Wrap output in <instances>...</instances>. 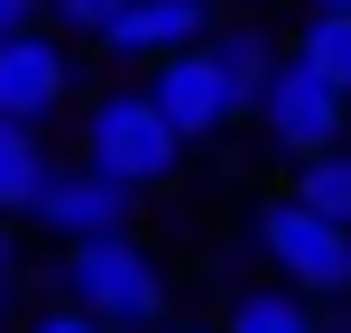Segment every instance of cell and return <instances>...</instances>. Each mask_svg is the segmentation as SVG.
<instances>
[{"label":"cell","instance_id":"5b68a950","mask_svg":"<svg viewBox=\"0 0 351 333\" xmlns=\"http://www.w3.org/2000/svg\"><path fill=\"white\" fill-rule=\"evenodd\" d=\"M130 84H139V93H148V111L176 130V148H213V139H231V130H241V111H250V93L231 84V74L213 65L204 47L158 56V65H139Z\"/></svg>","mask_w":351,"mask_h":333},{"label":"cell","instance_id":"ba28073f","mask_svg":"<svg viewBox=\"0 0 351 333\" xmlns=\"http://www.w3.org/2000/svg\"><path fill=\"white\" fill-rule=\"evenodd\" d=\"M222 19H231V0H121V19L93 37V56L102 65H158V56L204 47Z\"/></svg>","mask_w":351,"mask_h":333},{"label":"cell","instance_id":"e0dca14e","mask_svg":"<svg viewBox=\"0 0 351 333\" xmlns=\"http://www.w3.org/2000/svg\"><path fill=\"white\" fill-rule=\"evenodd\" d=\"M19 28H47V0H0V37H19Z\"/></svg>","mask_w":351,"mask_h":333},{"label":"cell","instance_id":"d6986e66","mask_svg":"<svg viewBox=\"0 0 351 333\" xmlns=\"http://www.w3.org/2000/svg\"><path fill=\"white\" fill-rule=\"evenodd\" d=\"M305 10H351V0H305Z\"/></svg>","mask_w":351,"mask_h":333},{"label":"cell","instance_id":"277c9868","mask_svg":"<svg viewBox=\"0 0 351 333\" xmlns=\"http://www.w3.org/2000/svg\"><path fill=\"white\" fill-rule=\"evenodd\" d=\"M241 130H250V139H259V148H268V158H278L287 176H296L305 158H324V148H342V139H351V102H342L333 84H324V74H305L296 56L278 47V65L250 84Z\"/></svg>","mask_w":351,"mask_h":333},{"label":"cell","instance_id":"52a82bcc","mask_svg":"<svg viewBox=\"0 0 351 333\" xmlns=\"http://www.w3.org/2000/svg\"><path fill=\"white\" fill-rule=\"evenodd\" d=\"M139 194L130 185H111V176H93V167H56L47 185H37V204H28V222L19 231H47L56 250H74V241H121V231H139Z\"/></svg>","mask_w":351,"mask_h":333},{"label":"cell","instance_id":"4fadbf2b","mask_svg":"<svg viewBox=\"0 0 351 333\" xmlns=\"http://www.w3.org/2000/svg\"><path fill=\"white\" fill-rule=\"evenodd\" d=\"M287 194H296L305 213H324V222H342V231H351V139H342V148H324V158H305L296 176H287Z\"/></svg>","mask_w":351,"mask_h":333},{"label":"cell","instance_id":"8992f818","mask_svg":"<svg viewBox=\"0 0 351 333\" xmlns=\"http://www.w3.org/2000/svg\"><path fill=\"white\" fill-rule=\"evenodd\" d=\"M84 65H93V56L65 47L56 28H19V37H0V121H10V130H56V121L93 93Z\"/></svg>","mask_w":351,"mask_h":333},{"label":"cell","instance_id":"30bf717a","mask_svg":"<svg viewBox=\"0 0 351 333\" xmlns=\"http://www.w3.org/2000/svg\"><path fill=\"white\" fill-rule=\"evenodd\" d=\"M56 167H65V158H56L47 130H10V121H0V222H28L37 185H47Z\"/></svg>","mask_w":351,"mask_h":333},{"label":"cell","instance_id":"5bb4252c","mask_svg":"<svg viewBox=\"0 0 351 333\" xmlns=\"http://www.w3.org/2000/svg\"><path fill=\"white\" fill-rule=\"evenodd\" d=\"M28 315V231L0 222V333Z\"/></svg>","mask_w":351,"mask_h":333},{"label":"cell","instance_id":"7a4b0ae2","mask_svg":"<svg viewBox=\"0 0 351 333\" xmlns=\"http://www.w3.org/2000/svg\"><path fill=\"white\" fill-rule=\"evenodd\" d=\"M74 167L111 176V185H130V194L148 204V194L185 185L194 148H176V130L148 111V93L121 74V84H93L84 102H74Z\"/></svg>","mask_w":351,"mask_h":333},{"label":"cell","instance_id":"2e32d148","mask_svg":"<svg viewBox=\"0 0 351 333\" xmlns=\"http://www.w3.org/2000/svg\"><path fill=\"white\" fill-rule=\"evenodd\" d=\"M10 333H102V324H84V315H74V306H56V297H37V306H28V315H19Z\"/></svg>","mask_w":351,"mask_h":333},{"label":"cell","instance_id":"7c38bea8","mask_svg":"<svg viewBox=\"0 0 351 333\" xmlns=\"http://www.w3.org/2000/svg\"><path fill=\"white\" fill-rule=\"evenodd\" d=\"M287 56H296L305 74H324V84L351 102V10H305V28L287 37Z\"/></svg>","mask_w":351,"mask_h":333},{"label":"cell","instance_id":"9c48e42d","mask_svg":"<svg viewBox=\"0 0 351 333\" xmlns=\"http://www.w3.org/2000/svg\"><path fill=\"white\" fill-rule=\"evenodd\" d=\"M213 333H351V315H342V306L296 297V287L241 278V287L222 297V315H213Z\"/></svg>","mask_w":351,"mask_h":333},{"label":"cell","instance_id":"3957f363","mask_svg":"<svg viewBox=\"0 0 351 333\" xmlns=\"http://www.w3.org/2000/svg\"><path fill=\"white\" fill-rule=\"evenodd\" d=\"M241 260L259 268L268 287H296L315 306H351V250H342V222L305 213L287 185L250 194L241 204Z\"/></svg>","mask_w":351,"mask_h":333},{"label":"cell","instance_id":"ffe728a7","mask_svg":"<svg viewBox=\"0 0 351 333\" xmlns=\"http://www.w3.org/2000/svg\"><path fill=\"white\" fill-rule=\"evenodd\" d=\"M342 250H351V231H342Z\"/></svg>","mask_w":351,"mask_h":333},{"label":"cell","instance_id":"6da1fadb","mask_svg":"<svg viewBox=\"0 0 351 333\" xmlns=\"http://www.w3.org/2000/svg\"><path fill=\"white\" fill-rule=\"evenodd\" d=\"M56 306H74V315L102 324V333H139V324L176 315V260L148 231L74 241V250H56Z\"/></svg>","mask_w":351,"mask_h":333},{"label":"cell","instance_id":"9a60e30c","mask_svg":"<svg viewBox=\"0 0 351 333\" xmlns=\"http://www.w3.org/2000/svg\"><path fill=\"white\" fill-rule=\"evenodd\" d=\"M111 19H121V0H47V28L65 37V47H93Z\"/></svg>","mask_w":351,"mask_h":333},{"label":"cell","instance_id":"ac0fdd59","mask_svg":"<svg viewBox=\"0 0 351 333\" xmlns=\"http://www.w3.org/2000/svg\"><path fill=\"white\" fill-rule=\"evenodd\" d=\"M139 333H213V324H194V315H158V324H139Z\"/></svg>","mask_w":351,"mask_h":333},{"label":"cell","instance_id":"8fae6325","mask_svg":"<svg viewBox=\"0 0 351 333\" xmlns=\"http://www.w3.org/2000/svg\"><path fill=\"white\" fill-rule=\"evenodd\" d=\"M278 47H287V37H278V28H268V19H259V10H231V19H222V28H213V37H204V56H213V65H222V74H231V84H241V93H250V84H259V74H268V65H278Z\"/></svg>","mask_w":351,"mask_h":333}]
</instances>
